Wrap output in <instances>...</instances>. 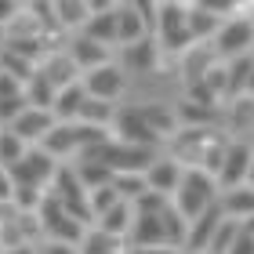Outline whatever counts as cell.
Here are the masks:
<instances>
[{"label":"cell","instance_id":"41","mask_svg":"<svg viewBox=\"0 0 254 254\" xmlns=\"http://www.w3.org/2000/svg\"><path fill=\"white\" fill-rule=\"evenodd\" d=\"M4 40H7V29H4V26H0V44H4Z\"/></svg>","mask_w":254,"mask_h":254},{"label":"cell","instance_id":"43","mask_svg":"<svg viewBox=\"0 0 254 254\" xmlns=\"http://www.w3.org/2000/svg\"><path fill=\"white\" fill-rule=\"evenodd\" d=\"M22 4H26V0H22Z\"/></svg>","mask_w":254,"mask_h":254},{"label":"cell","instance_id":"1","mask_svg":"<svg viewBox=\"0 0 254 254\" xmlns=\"http://www.w3.org/2000/svg\"><path fill=\"white\" fill-rule=\"evenodd\" d=\"M214 200H218V182H214L211 171H203V167H186L182 171V182H178L175 196H171V203L186 214V222H192L196 214H203Z\"/></svg>","mask_w":254,"mask_h":254},{"label":"cell","instance_id":"42","mask_svg":"<svg viewBox=\"0 0 254 254\" xmlns=\"http://www.w3.org/2000/svg\"><path fill=\"white\" fill-rule=\"evenodd\" d=\"M55 4H62V0H55Z\"/></svg>","mask_w":254,"mask_h":254},{"label":"cell","instance_id":"34","mask_svg":"<svg viewBox=\"0 0 254 254\" xmlns=\"http://www.w3.org/2000/svg\"><path fill=\"white\" fill-rule=\"evenodd\" d=\"M15 196V178H11V171L0 164V200H11Z\"/></svg>","mask_w":254,"mask_h":254},{"label":"cell","instance_id":"9","mask_svg":"<svg viewBox=\"0 0 254 254\" xmlns=\"http://www.w3.org/2000/svg\"><path fill=\"white\" fill-rule=\"evenodd\" d=\"M251 160H254V149L229 138L225 160H222V167H218V175H214V178H218V189H233V186H240V182H247Z\"/></svg>","mask_w":254,"mask_h":254},{"label":"cell","instance_id":"20","mask_svg":"<svg viewBox=\"0 0 254 254\" xmlns=\"http://www.w3.org/2000/svg\"><path fill=\"white\" fill-rule=\"evenodd\" d=\"M156 37H142V40H134V44H124V65L127 69H153L156 65Z\"/></svg>","mask_w":254,"mask_h":254},{"label":"cell","instance_id":"28","mask_svg":"<svg viewBox=\"0 0 254 254\" xmlns=\"http://www.w3.org/2000/svg\"><path fill=\"white\" fill-rule=\"evenodd\" d=\"M124 200V196L117 192V189H113V182H106V186H98V189H87V203H91V214H106L109 211V207H117Z\"/></svg>","mask_w":254,"mask_h":254},{"label":"cell","instance_id":"19","mask_svg":"<svg viewBox=\"0 0 254 254\" xmlns=\"http://www.w3.org/2000/svg\"><path fill=\"white\" fill-rule=\"evenodd\" d=\"M186 26H189V37L192 44H207L218 33V26H222V18L211 15V11H203V7H196L189 4V15H186Z\"/></svg>","mask_w":254,"mask_h":254},{"label":"cell","instance_id":"24","mask_svg":"<svg viewBox=\"0 0 254 254\" xmlns=\"http://www.w3.org/2000/svg\"><path fill=\"white\" fill-rule=\"evenodd\" d=\"M117 120V102H102V98H91L84 102V109H80V124H95V127H113Z\"/></svg>","mask_w":254,"mask_h":254},{"label":"cell","instance_id":"18","mask_svg":"<svg viewBox=\"0 0 254 254\" xmlns=\"http://www.w3.org/2000/svg\"><path fill=\"white\" fill-rule=\"evenodd\" d=\"M131 222H134V203H131V200H120L117 207H109L106 214L95 218V229H102V233H109V236L127 240V233H131Z\"/></svg>","mask_w":254,"mask_h":254},{"label":"cell","instance_id":"3","mask_svg":"<svg viewBox=\"0 0 254 254\" xmlns=\"http://www.w3.org/2000/svg\"><path fill=\"white\" fill-rule=\"evenodd\" d=\"M211 44H214V55H222V59H236V55L254 51V22L247 15L222 18V26L211 37Z\"/></svg>","mask_w":254,"mask_h":254},{"label":"cell","instance_id":"16","mask_svg":"<svg viewBox=\"0 0 254 254\" xmlns=\"http://www.w3.org/2000/svg\"><path fill=\"white\" fill-rule=\"evenodd\" d=\"M37 69L51 76V84H55V87H65V84H73V80H80V69H76L73 59H69V51H65V48H51V51L40 59Z\"/></svg>","mask_w":254,"mask_h":254},{"label":"cell","instance_id":"15","mask_svg":"<svg viewBox=\"0 0 254 254\" xmlns=\"http://www.w3.org/2000/svg\"><path fill=\"white\" fill-rule=\"evenodd\" d=\"M218 207H222V214L233 218V222H247V218L254 214V186L251 182H240V186H233V189H222Z\"/></svg>","mask_w":254,"mask_h":254},{"label":"cell","instance_id":"40","mask_svg":"<svg viewBox=\"0 0 254 254\" xmlns=\"http://www.w3.org/2000/svg\"><path fill=\"white\" fill-rule=\"evenodd\" d=\"M247 91H251V95H254V69H251V80H247Z\"/></svg>","mask_w":254,"mask_h":254},{"label":"cell","instance_id":"35","mask_svg":"<svg viewBox=\"0 0 254 254\" xmlns=\"http://www.w3.org/2000/svg\"><path fill=\"white\" fill-rule=\"evenodd\" d=\"M44 254H80L76 244H62V240H48L44 244Z\"/></svg>","mask_w":254,"mask_h":254},{"label":"cell","instance_id":"22","mask_svg":"<svg viewBox=\"0 0 254 254\" xmlns=\"http://www.w3.org/2000/svg\"><path fill=\"white\" fill-rule=\"evenodd\" d=\"M55 95H59V87H55V84H51V76H48V73H40V69L26 80V102H29V106L51 109V106H55Z\"/></svg>","mask_w":254,"mask_h":254},{"label":"cell","instance_id":"21","mask_svg":"<svg viewBox=\"0 0 254 254\" xmlns=\"http://www.w3.org/2000/svg\"><path fill=\"white\" fill-rule=\"evenodd\" d=\"M80 33L95 37L109 48H117V11H98V15H87V22L80 26Z\"/></svg>","mask_w":254,"mask_h":254},{"label":"cell","instance_id":"7","mask_svg":"<svg viewBox=\"0 0 254 254\" xmlns=\"http://www.w3.org/2000/svg\"><path fill=\"white\" fill-rule=\"evenodd\" d=\"M55 124H59V120H55V113H51V109L26 106V109H22V113H18V117L11 120L7 127H11V131H15L26 145H40V142H44V134H48Z\"/></svg>","mask_w":254,"mask_h":254},{"label":"cell","instance_id":"14","mask_svg":"<svg viewBox=\"0 0 254 254\" xmlns=\"http://www.w3.org/2000/svg\"><path fill=\"white\" fill-rule=\"evenodd\" d=\"M131 247H167V233H164V218L160 214H134L131 233H127Z\"/></svg>","mask_w":254,"mask_h":254},{"label":"cell","instance_id":"37","mask_svg":"<svg viewBox=\"0 0 254 254\" xmlns=\"http://www.w3.org/2000/svg\"><path fill=\"white\" fill-rule=\"evenodd\" d=\"M124 254H178L175 247H131V251H124Z\"/></svg>","mask_w":254,"mask_h":254},{"label":"cell","instance_id":"32","mask_svg":"<svg viewBox=\"0 0 254 254\" xmlns=\"http://www.w3.org/2000/svg\"><path fill=\"white\" fill-rule=\"evenodd\" d=\"M229 254H254V233H247V229L240 225V236L233 240V247H229Z\"/></svg>","mask_w":254,"mask_h":254},{"label":"cell","instance_id":"29","mask_svg":"<svg viewBox=\"0 0 254 254\" xmlns=\"http://www.w3.org/2000/svg\"><path fill=\"white\" fill-rule=\"evenodd\" d=\"M26 106H29V102H26V87H22V91H11V95H0V127H7Z\"/></svg>","mask_w":254,"mask_h":254},{"label":"cell","instance_id":"44","mask_svg":"<svg viewBox=\"0 0 254 254\" xmlns=\"http://www.w3.org/2000/svg\"><path fill=\"white\" fill-rule=\"evenodd\" d=\"M0 254H4V251H0Z\"/></svg>","mask_w":254,"mask_h":254},{"label":"cell","instance_id":"38","mask_svg":"<svg viewBox=\"0 0 254 254\" xmlns=\"http://www.w3.org/2000/svg\"><path fill=\"white\" fill-rule=\"evenodd\" d=\"M4 254H37V244H18V247H7Z\"/></svg>","mask_w":254,"mask_h":254},{"label":"cell","instance_id":"31","mask_svg":"<svg viewBox=\"0 0 254 254\" xmlns=\"http://www.w3.org/2000/svg\"><path fill=\"white\" fill-rule=\"evenodd\" d=\"M192 4L211 11L218 18H229V15H240V11H244V0H192Z\"/></svg>","mask_w":254,"mask_h":254},{"label":"cell","instance_id":"10","mask_svg":"<svg viewBox=\"0 0 254 254\" xmlns=\"http://www.w3.org/2000/svg\"><path fill=\"white\" fill-rule=\"evenodd\" d=\"M65 51H69V59L76 62L80 73H87V69H95V65H102V62L113 59V48H109V44L87 37V33H69V48H65Z\"/></svg>","mask_w":254,"mask_h":254},{"label":"cell","instance_id":"30","mask_svg":"<svg viewBox=\"0 0 254 254\" xmlns=\"http://www.w3.org/2000/svg\"><path fill=\"white\" fill-rule=\"evenodd\" d=\"M44 192H48V189H37V186H15V196H11V200H15L18 211H37L40 200H44Z\"/></svg>","mask_w":254,"mask_h":254},{"label":"cell","instance_id":"46","mask_svg":"<svg viewBox=\"0 0 254 254\" xmlns=\"http://www.w3.org/2000/svg\"><path fill=\"white\" fill-rule=\"evenodd\" d=\"M203 254H207V251H203Z\"/></svg>","mask_w":254,"mask_h":254},{"label":"cell","instance_id":"23","mask_svg":"<svg viewBox=\"0 0 254 254\" xmlns=\"http://www.w3.org/2000/svg\"><path fill=\"white\" fill-rule=\"evenodd\" d=\"M73 167H76L80 182H84V189H98V186H106V182H113V171L95 156H76Z\"/></svg>","mask_w":254,"mask_h":254},{"label":"cell","instance_id":"5","mask_svg":"<svg viewBox=\"0 0 254 254\" xmlns=\"http://www.w3.org/2000/svg\"><path fill=\"white\" fill-rule=\"evenodd\" d=\"M80 84L91 98H102V102H120L124 87H127V73L120 62H102L95 69H87V73H80Z\"/></svg>","mask_w":254,"mask_h":254},{"label":"cell","instance_id":"13","mask_svg":"<svg viewBox=\"0 0 254 254\" xmlns=\"http://www.w3.org/2000/svg\"><path fill=\"white\" fill-rule=\"evenodd\" d=\"M142 37H153V22H149L131 0H120V7H117V44L124 48V44H134Z\"/></svg>","mask_w":254,"mask_h":254},{"label":"cell","instance_id":"26","mask_svg":"<svg viewBox=\"0 0 254 254\" xmlns=\"http://www.w3.org/2000/svg\"><path fill=\"white\" fill-rule=\"evenodd\" d=\"M26 142H22V138L11 131V127H0V164L4 167H15L22 156H26Z\"/></svg>","mask_w":254,"mask_h":254},{"label":"cell","instance_id":"39","mask_svg":"<svg viewBox=\"0 0 254 254\" xmlns=\"http://www.w3.org/2000/svg\"><path fill=\"white\" fill-rule=\"evenodd\" d=\"M244 15H247V18L254 22V0H247V7H244Z\"/></svg>","mask_w":254,"mask_h":254},{"label":"cell","instance_id":"12","mask_svg":"<svg viewBox=\"0 0 254 254\" xmlns=\"http://www.w3.org/2000/svg\"><path fill=\"white\" fill-rule=\"evenodd\" d=\"M222 207H218V200L207 207L203 214H196L192 222H189V233H186V254H203L207 247H211V236H214V229L218 222H222Z\"/></svg>","mask_w":254,"mask_h":254},{"label":"cell","instance_id":"4","mask_svg":"<svg viewBox=\"0 0 254 254\" xmlns=\"http://www.w3.org/2000/svg\"><path fill=\"white\" fill-rule=\"evenodd\" d=\"M7 171H11V178H15V186H37V189H48L51 178H55V171H59V160H55L48 149L29 145L26 156H22L15 167H7Z\"/></svg>","mask_w":254,"mask_h":254},{"label":"cell","instance_id":"2","mask_svg":"<svg viewBox=\"0 0 254 254\" xmlns=\"http://www.w3.org/2000/svg\"><path fill=\"white\" fill-rule=\"evenodd\" d=\"M186 15H189L186 0H160V7H156V29H153V37H156L160 48H167V51H186V48H192Z\"/></svg>","mask_w":254,"mask_h":254},{"label":"cell","instance_id":"11","mask_svg":"<svg viewBox=\"0 0 254 254\" xmlns=\"http://www.w3.org/2000/svg\"><path fill=\"white\" fill-rule=\"evenodd\" d=\"M182 171H186V164H182L178 156H156L153 164L145 167V182H149V189L160 192V196H175L178 189V182H182Z\"/></svg>","mask_w":254,"mask_h":254},{"label":"cell","instance_id":"8","mask_svg":"<svg viewBox=\"0 0 254 254\" xmlns=\"http://www.w3.org/2000/svg\"><path fill=\"white\" fill-rule=\"evenodd\" d=\"M113 138L131 145H156L160 134L149 127V120L142 117V109H117V120H113Z\"/></svg>","mask_w":254,"mask_h":254},{"label":"cell","instance_id":"36","mask_svg":"<svg viewBox=\"0 0 254 254\" xmlns=\"http://www.w3.org/2000/svg\"><path fill=\"white\" fill-rule=\"evenodd\" d=\"M91 15H98V11H117L120 7V0H84Z\"/></svg>","mask_w":254,"mask_h":254},{"label":"cell","instance_id":"27","mask_svg":"<svg viewBox=\"0 0 254 254\" xmlns=\"http://www.w3.org/2000/svg\"><path fill=\"white\" fill-rule=\"evenodd\" d=\"M240 236V222H233V218H222L211 236V247H207V254H229V247H233V240Z\"/></svg>","mask_w":254,"mask_h":254},{"label":"cell","instance_id":"33","mask_svg":"<svg viewBox=\"0 0 254 254\" xmlns=\"http://www.w3.org/2000/svg\"><path fill=\"white\" fill-rule=\"evenodd\" d=\"M18 11H22V0H0V26H7Z\"/></svg>","mask_w":254,"mask_h":254},{"label":"cell","instance_id":"17","mask_svg":"<svg viewBox=\"0 0 254 254\" xmlns=\"http://www.w3.org/2000/svg\"><path fill=\"white\" fill-rule=\"evenodd\" d=\"M84 102H87V91H84V84H80V80L59 87V95H55V106H51L55 120H65V124L80 120V109H84Z\"/></svg>","mask_w":254,"mask_h":254},{"label":"cell","instance_id":"45","mask_svg":"<svg viewBox=\"0 0 254 254\" xmlns=\"http://www.w3.org/2000/svg\"><path fill=\"white\" fill-rule=\"evenodd\" d=\"M80 254H84V251H80Z\"/></svg>","mask_w":254,"mask_h":254},{"label":"cell","instance_id":"25","mask_svg":"<svg viewBox=\"0 0 254 254\" xmlns=\"http://www.w3.org/2000/svg\"><path fill=\"white\" fill-rule=\"evenodd\" d=\"M113 189H117L124 200H138L145 189H149V182H145V171H117L113 175Z\"/></svg>","mask_w":254,"mask_h":254},{"label":"cell","instance_id":"6","mask_svg":"<svg viewBox=\"0 0 254 254\" xmlns=\"http://www.w3.org/2000/svg\"><path fill=\"white\" fill-rule=\"evenodd\" d=\"M40 149H48V153L59 160V164H73V160L80 156V149H84V138H80V124H76V120H73V124L59 120L48 134H44Z\"/></svg>","mask_w":254,"mask_h":254}]
</instances>
